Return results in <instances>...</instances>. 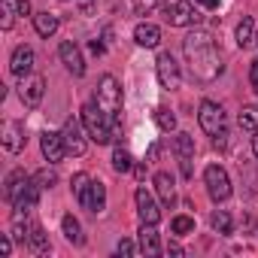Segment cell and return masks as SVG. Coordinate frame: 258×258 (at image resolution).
I'll use <instances>...</instances> for the list:
<instances>
[{
  "mask_svg": "<svg viewBox=\"0 0 258 258\" xmlns=\"http://www.w3.org/2000/svg\"><path fill=\"white\" fill-rule=\"evenodd\" d=\"M155 73H158L161 88H167V91L179 88L182 73H179V64H176V58H173L170 52H161V55H158V61H155Z\"/></svg>",
  "mask_w": 258,
  "mask_h": 258,
  "instance_id": "cell-8",
  "label": "cell"
},
{
  "mask_svg": "<svg viewBox=\"0 0 258 258\" xmlns=\"http://www.w3.org/2000/svg\"><path fill=\"white\" fill-rule=\"evenodd\" d=\"M182 52H185L188 70H191V76H195L198 82H213V79L222 73V55H219L216 40H213L210 31L195 28L191 34H185Z\"/></svg>",
  "mask_w": 258,
  "mask_h": 258,
  "instance_id": "cell-1",
  "label": "cell"
},
{
  "mask_svg": "<svg viewBox=\"0 0 258 258\" xmlns=\"http://www.w3.org/2000/svg\"><path fill=\"white\" fill-rule=\"evenodd\" d=\"M237 121H240V127H243L246 134H255L258 131V106H243Z\"/></svg>",
  "mask_w": 258,
  "mask_h": 258,
  "instance_id": "cell-29",
  "label": "cell"
},
{
  "mask_svg": "<svg viewBox=\"0 0 258 258\" xmlns=\"http://www.w3.org/2000/svg\"><path fill=\"white\" fill-rule=\"evenodd\" d=\"M40 149H43V158H46L49 164L64 161V155H67L64 134H61V131H43V137H40Z\"/></svg>",
  "mask_w": 258,
  "mask_h": 258,
  "instance_id": "cell-11",
  "label": "cell"
},
{
  "mask_svg": "<svg viewBox=\"0 0 258 258\" xmlns=\"http://www.w3.org/2000/svg\"><path fill=\"white\" fill-rule=\"evenodd\" d=\"M137 216H140L143 225H158L161 222V210H158V204L152 201V195L146 188H137Z\"/></svg>",
  "mask_w": 258,
  "mask_h": 258,
  "instance_id": "cell-14",
  "label": "cell"
},
{
  "mask_svg": "<svg viewBox=\"0 0 258 258\" xmlns=\"http://www.w3.org/2000/svg\"><path fill=\"white\" fill-rule=\"evenodd\" d=\"M170 231H173L176 237H188V234L195 231V219H191V216H173Z\"/></svg>",
  "mask_w": 258,
  "mask_h": 258,
  "instance_id": "cell-31",
  "label": "cell"
},
{
  "mask_svg": "<svg viewBox=\"0 0 258 258\" xmlns=\"http://www.w3.org/2000/svg\"><path fill=\"white\" fill-rule=\"evenodd\" d=\"M82 124H85V134H88L97 146H106V143H112V137H115L112 118L100 109L97 100H91V103L82 106Z\"/></svg>",
  "mask_w": 258,
  "mask_h": 258,
  "instance_id": "cell-2",
  "label": "cell"
},
{
  "mask_svg": "<svg viewBox=\"0 0 258 258\" xmlns=\"http://www.w3.org/2000/svg\"><path fill=\"white\" fill-rule=\"evenodd\" d=\"M115 252H118V255H137V246H134L131 240H118Z\"/></svg>",
  "mask_w": 258,
  "mask_h": 258,
  "instance_id": "cell-36",
  "label": "cell"
},
{
  "mask_svg": "<svg viewBox=\"0 0 258 258\" xmlns=\"http://www.w3.org/2000/svg\"><path fill=\"white\" fill-rule=\"evenodd\" d=\"M198 121H201V127H204L210 137H216L222 127H225V109H222L216 100H201V106H198Z\"/></svg>",
  "mask_w": 258,
  "mask_h": 258,
  "instance_id": "cell-6",
  "label": "cell"
},
{
  "mask_svg": "<svg viewBox=\"0 0 258 258\" xmlns=\"http://www.w3.org/2000/svg\"><path fill=\"white\" fill-rule=\"evenodd\" d=\"M210 225H213V231H216V234H231V231H234V219H231V213H228V210H213Z\"/></svg>",
  "mask_w": 258,
  "mask_h": 258,
  "instance_id": "cell-26",
  "label": "cell"
},
{
  "mask_svg": "<svg viewBox=\"0 0 258 258\" xmlns=\"http://www.w3.org/2000/svg\"><path fill=\"white\" fill-rule=\"evenodd\" d=\"M70 185H73V195H76L79 207H85V201H88V188H91V176H88V173H76Z\"/></svg>",
  "mask_w": 258,
  "mask_h": 258,
  "instance_id": "cell-28",
  "label": "cell"
},
{
  "mask_svg": "<svg viewBox=\"0 0 258 258\" xmlns=\"http://www.w3.org/2000/svg\"><path fill=\"white\" fill-rule=\"evenodd\" d=\"M167 255H185V249L179 243H167Z\"/></svg>",
  "mask_w": 258,
  "mask_h": 258,
  "instance_id": "cell-43",
  "label": "cell"
},
{
  "mask_svg": "<svg viewBox=\"0 0 258 258\" xmlns=\"http://www.w3.org/2000/svg\"><path fill=\"white\" fill-rule=\"evenodd\" d=\"M204 182H207V195H210L216 204H222V201L231 198V176H228L225 167L210 164V167L204 170Z\"/></svg>",
  "mask_w": 258,
  "mask_h": 258,
  "instance_id": "cell-5",
  "label": "cell"
},
{
  "mask_svg": "<svg viewBox=\"0 0 258 258\" xmlns=\"http://www.w3.org/2000/svg\"><path fill=\"white\" fill-rule=\"evenodd\" d=\"M140 252L143 255H161V240H158V231L155 225H143L140 228Z\"/></svg>",
  "mask_w": 258,
  "mask_h": 258,
  "instance_id": "cell-22",
  "label": "cell"
},
{
  "mask_svg": "<svg viewBox=\"0 0 258 258\" xmlns=\"http://www.w3.org/2000/svg\"><path fill=\"white\" fill-rule=\"evenodd\" d=\"M31 252H37V255H46L49 252V237H46V231L40 228V225H31V237H28V243H25Z\"/></svg>",
  "mask_w": 258,
  "mask_h": 258,
  "instance_id": "cell-24",
  "label": "cell"
},
{
  "mask_svg": "<svg viewBox=\"0 0 258 258\" xmlns=\"http://www.w3.org/2000/svg\"><path fill=\"white\" fill-rule=\"evenodd\" d=\"M97 103H100V109L112 118V127L118 131V109H121V88H118V79L112 76V73H106V76H100V82H97Z\"/></svg>",
  "mask_w": 258,
  "mask_h": 258,
  "instance_id": "cell-3",
  "label": "cell"
},
{
  "mask_svg": "<svg viewBox=\"0 0 258 258\" xmlns=\"http://www.w3.org/2000/svg\"><path fill=\"white\" fill-rule=\"evenodd\" d=\"M213 146H216L219 152H225V149H228V131H225V127H222V131L213 137Z\"/></svg>",
  "mask_w": 258,
  "mask_h": 258,
  "instance_id": "cell-37",
  "label": "cell"
},
{
  "mask_svg": "<svg viewBox=\"0 0 258 258\" xmlns=\"http://www.w3.org/2000/svg\"><path fill=\"white\" fill-rule=\"evenodd\" d=\"M173 155L179 158V167H182V176H191V155H195V137L191 134H176L173 137Z\"/></svg>",
  "mask_w": 258,
  "mask_h": 258,
  "instance_id": "cell-13",
  "label": "cell"
},
{
  "mask_svg": "<svg viewBox=\"0 0 258 258\" xmlns=\"http://www.w3.org/2000/svg\"><path fill=\"white\" fill-rule=\"evenodd\" d=\"M0 10H4V19H0V28L10 31L16 25V13H19V4L16 0H0Z\"/></svg>",
  "mask_w": 258,
  "mask_h": 258,
  "instance_id": "cell-30",
  "label": "cell"
},
{
  "mask_svg": "<svg viewBox=\"0 0 258 258\" xmlns=\"http://www.w3.org/2000/svg\"><path fill=\"white\" fill-rule=\"evenodd\" d=\"M249 85H252V91L258 94V58L249 64Z\"/></svg>",
  "mask_w": 258,
  "mask_h": 258,
  "instance_id": "cell-38",
  "label": "cell"
},
{
  "mask_svg": "<svg viewBox=\"0 0 258 258\" xmlns=\"http://www.w3.org/2000/svg\"><path fill=\"white\" fill-rule=\"evenodd\" d=\"M40 185L34 182V176H31V182L25 185V191L16 198V204H13V210H16V219H22V216H28V210H34L37 207V201H40Z\"/></svg>",
  "mask_w": 258,
  "mask_h": 258,
  "instance_id": "cell-17",
  "label": "cell"
},
{
  "mask_svg": "<svg viewBox=\"0 0 258 258\" xmlns=\"http://www.w3.org/2000/svg\"><path fill=\"white\" fill-rule=\"evenodd\" d=\"M43 94H46V79H43V76H37V73L22 76V82H19V97H22V103H25L28 109L40 106V103H43Z\"/></svg>",
  "mask_w": 258,
  "mask_h": 258,
  "instance_id": "cell-9",
  "label": "cell"
},
{
  "mask_svg": "<svg viewBox=\"0 0 258 258\" xmlns=\"http://www.w3.org/2000/svg\"><path fill=\"white\" fill-rule=\"evenodd\" d=\"M91 52H94V55H103V52H106V43H103V40H91Z\"/></svg>",
  "mask_w": 258,
  "mask_h": 258,
  "instance_id": "cell-40",
  "label": "cell"
},
{
  "mask_svg": "<svg viewBox=\"0 0 258 258\" xmlns=\"http://www.w3.org/2000/svg\"><path fill=\"white\" fill-rule=\"evenodd\" d=\"M198 7H204V10H219V0H195Z\"/></svg>",
  "mask_w": 258,
  "mask_h": 258,
  "instance_id": "cell-42",
  "label": "cell"
},
{
  "mask_svg": "<svg viewBox=\"0 0 258 258\" xmlns=\"http://www.w3.org/2000/svg\"><path fill=\"white\" fill-rule=\"evenodd\" d=\"M134 43H137V46H143V49H155V46L161 43V28H158V25H152V22L137 25V28H134Z\"/></svg>",
  "mask_w": 258,
  "mask_h": 258,
  "instance_id": "cell-19",
  "label": "cell"
},
{
  "mask_svg": "<svg viewBox=\"0 0 258 258\" xmlns=\"http://www.w3.org/2000/svg\"><path fill=\"white\" fill-rule=\"evenodd\" d=\"M76 7L82 16H94L97 13V0H76Z\"/></svg>",
  "mask_w": 258,
  "mask_h": 258,
  "instance_id": "cell-35",
  "label": "cell"
},
{
  "mask_svg": "<svg viewBox=\"0 0 258 258\" xmlns=\"http://www.w3.org/2000/svg\"><path fill=\"white\" fill-rule=\"evenodd\" d=\"M155 121H158L161 131H176V115H173L167 106H158V109H155Z\"/></svg>",
  "mask_w": 258,
  "mask_h": 258,
  "instance_id": "cell-33",
  "label": "cell"
},
{
  "mask_svg": "<svg viewBox=\"0 0 258 258\" xmlns=\"http://www.w3.org/2000/svg\"><path fill=\"white\" fill-rule=\"evenodd\" d=\"M82 127H85V124H82L79 118H73V115L64 121L61 134H64V146H67V155H76V158H79V155H85V152H88V143H85V134H82Z\"/></svg>",
  "mask_w": 258,
  "mask_h": 258,
  "instance_id": "cell-7",
  "label": "cell"
},
{
  "mask_svg": "<svg viewBox=\"0 0 258 258\" xmlns=\"http://www.w3.org/2000/svg\"><path fill=\"white\" fill-rule=\"evenodd\" d=\"M58 58H61V64H64L73 76H85V58H82V49H79L73 40H64V43L58 46Z\"/></svg>",
  "mask_w": 258,
  "mask_h": 258,
  "instance_id": "cell-12",
  "label": "cell"
},
{
  "mask_svg": "<svg viewBox=\"0 0 258 258\" xmlns=\"http://www.w3.org/2000/svg\"><path fill=\"white\" fill-rule=\"evenodd\" d=\"M28 182H31V173H25V170H10L7 179H4V201H7V204H16V198L25 191Z\"/></svg>",
  "mask_w": 258,
  "mask_h": 258,
  "instance_id": "cell-16",
  "label": "cell"
},
{
  "mask_svg": "<svg viewBox=\"0 0 258 258\" xmlns=\"http://www.w3.org/2000/svg\"><path fill=\"white\" fill-rule=\"evenodd\" d=\"M10 70H13V76H31V70H34V49L31 46H16L13 49V58H10Z\"/></svg>",
  "mask_w": 258,
  "mask_h": 258,
  "instance_id": "cell-15",
  "label": "cell"
},
{
  "mask_svg": "<svg viewBox=\"0 0 258 258\" xmlns=\"http://www.w3.org/2000/svg\"><path fill=\"white\" fill-rule=\"evenodd\" d=\"M164 19L170 28H191L201 22V13L195 10V4H188V0H170V4L164 7Z\"/></svg>",
  "mask_w": 258,
  "mask_h": 258,
  "instance_id": "cell-4",
  "label": "cell"
},
{
  "mask_svg": "<svg viewBox=\"0 0 258 258\" xmlns=\"http://www.w3.org/2000/svg\"><path fill=\"white\" fill-rule=\"evenodd\" d=\"M0 140H4V149L7 152H13V155H19L22 149H25V124L22 121H16V118H7L4 121V127H0Z\"/></svg>",
  "mask_w": 258,
  "mask_h": 258,
  "instance_id": "cell-10",
  "label": "cell"
},
{
  "mask_svg": "<svg viewBox=\"0 0 258 258\" xmlns=\"http://www.w3.org/2000/svg\"><path fill=\"white\" fill-rule=\"evenodd\" d=\"M252 152H255V158H258V131L252 134Z\"/></svg>",
  "mask_w": 258,
  "mask_h": 258,
  "instance_id": "cell-44",
  "label": "cell"
},
{
  "mask_svg": "<svg viewBox=\"0 0 258 258\" xmlns=\"http://www.w3.org/2000/svg\"><path fill=\"white\" fill-rule=\"evenodd\" d=\"M82 210H88V213H94V216H100V213L106 210V185H103L100 179H91L88 201H85V207H82Z\"/></svg>",
  "mask_w": 258,
  "mask_h": 258,
  "instance_id": "cell-20",
  "label": "cell"
},
{
  "mask_svg": "<svg viewBox=\"0 0 258 258\" xmlns=\"http://www.w3.org/2000/svg\"><path fill=\"white\" fill-rule=\"evenodd\" d=\"M58 25H61V19L55 16V13H37L34 16V28H37V34L43 37V40H49V37H55L58 34Z\"/></svg>",
  "mask_w": 258,
  "mask_h": 258,
  "instance_id": "cell-21",
  "label": "cell"
},
{
  "mask_svg": "<svg viewBox=\"0 0 258 258\" xmlns=\"http://www.w3.org/2000/svg\"><path fill=\"white\" fill-rule=\"evenodd\" d=\"M112 170H115V173H131V170H134V158H131V152L118 146V149L112 152Z\"/></svg>",
  "mask_w": 258,
  "mask_h": 258,
  "instance_id": "cell-27",
  "label": "cell"
},
{
  "mask_svg": "<svg viewBox=\"0 0 258 258\" xmlns=\"http://www.w3.org/2000/svg\"><path fill=\"white\" fill-rule=\"evenodd\" d=\"M252 46H255V49H258V31H255V40H252Z\"/></svg>",
  "mask_w": 258,
  "mask_h": 258,
  "instance_id": "cell-45",
  "label": "cell"
},
{
  "mask_svg": "<svg viewBox=\"0 0 258 258\" xmlns=\"http://www.w3.org/2000/svg\"><path fill=\"white\" fill-rule=\"evenodd\" d=\"M19 4V16H31V0H16Z\"/></svg>",
  "mask_w": 258,
  "mask_h": 258,
  "instance_id": "cell-41",
  "label": "cell"
},
{
  "mask_svg": "<svg viewBox=\"0 0 258 258\" xmlns=\"http://www.w3.org/2000/svg\"><path fill=\"white\" fill-rule=\"evenodd\" d=\"M131 4H134V13L137 16H149L158 7V0H131Z\"/></svg>",
  "mask_w": 258,
  "mask_h": 258,
  "instance_id": "cell-34",
  "label": "cell"
},
{
  "mask_svg": "<svg viewBox=\"0 0 258 258\" xmlns=\"http://www.w3.org/2000/svg\"><path fill=\"white\" fill-rule=\"evenodd\" d=\"M10 252H13V237H0V255L7 258Z\"/></svg>",
  "mask_w": 258,
  "mask_h": 258,
  "instance_id": "cell-39",
  "label": "cell"
},
{
  "mask_svg": "<svg viewBox=\"0 0 258 258\" xmlns=\"http://www.w3.org/2000/svg\"><path fill=\"white\" fill-rule=\"evenodd\" d=\"M61 231H64V237L73 243V246H82L85 243V234H82V225H79V219L73 216V213H67L64 219H61Z\"/></svg>",
  "mask_w": 258,
  "mask_h": 258,
  "instance_id": "cell-23",
  "label": "cell"
},
{
  "mask_svg": "<svg viewBox=\"0 0 258 258\" xmlns=\"http://www.w3.org/2000/svg\"><path fill=\"white\" fill-rule=\"evenodd\" d=\"M252 40H255V19L243 16V22L237 25V46H240V49H249Z\"/></svg>",
  "mask_w": 258,
  "mask_h": 258,
  "instance_id": "cell-25",
  "label": "cell"
},
{
  "mask_svg": "<svg viewBox=\"0 0 258 258\" xmlns=\"http://www.w3.org/2000/svg\"><path fill=\"white\" fill-rule=\"evenodd\" d=\"M155 191H158V198H161L164 207H173L176 204V179L167 170H158L155 173Z\"/></svg>",
  "mask_w": 258,
  "mask_h": 258,
  "instance_id": "cell-18",
  "label": "cell"
},
{
  "mask_svg": "<svg viewBox=\"0 0 258 258\" xmlns=\"http://www.w3.org/2000/svg\"><path fill=\"white\" fill-rule=\"evenodd\" d=\"M31 176H34V182H37L43 191H46V188H52V185L58 182V173H55L52 167H40V170H37V173H31Z\"/></svg>",
  "mask_w": 258,
  "mask_h": 258,
  "instance_id": "cell-32",
  "label": "cell"
}]
</instances>
